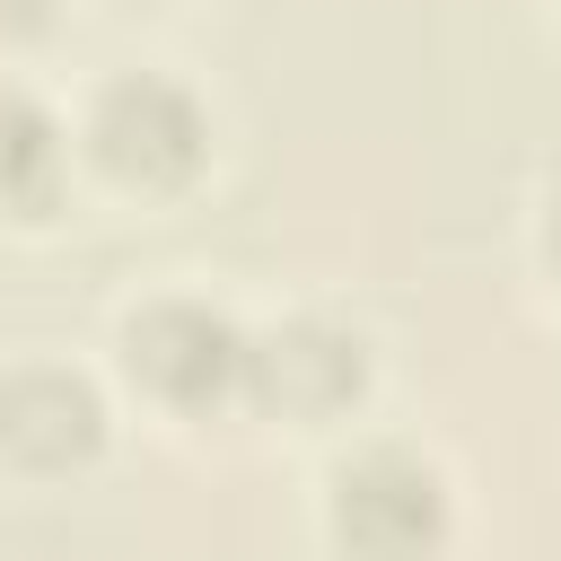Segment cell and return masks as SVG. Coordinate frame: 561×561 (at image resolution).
<instances>
[{"mask_svg": "<svg viewBox=\"0 0 561 561\" xmlns=\"http://www.w3.org/2000/svg\"><path fill=\"white\" fill-rule=\"evenodd\" d=\"M123 359H131V377H140L158 403L210 412V403H228V394L245 386L254 342H245L210 298H149V307L123 324Z\"/></svg>", "mask_w": 561, "mask_h": 561, "instance_id": "cell-2", "label": "cell"}, {"mask_svg": "<svg viewBox=\"0 0 561 561\" xmlns=\"http://www.w3.org/2000/svg\"><path fill=\"white\" fill-rule=\"evenodd\" d=\"M0 447H9L18 465H35V473L88 465V456L105 447V403H96V386H88L79 368H53V359L0 377Z\"/></svg>", "mask_w": 561, "mask_h": 561, "instance_id": "cell-4", "label": "cell"}, {"mask_svg": "<svg viewBox=\"0 0 561 561\" xmlns=\"http://www.w3.org/2000/svg\"><path fill=\"white\" fill-rule=\"evenodd\" d=\"M333 535L351 561H430L447 543V482L412 447H359L333 473Z\"/></svg>", "mask_w": 561, "mask_h": 561, "instance_id": "cell-1", "label": "cell"}, {"mask_svg": "<svg viewBox=\"0 0 561 561\" xmlns=\"http://www.w3.org/2000/svg\"><path fill=\"white\" fill-rule=\"evenodd\" d=\"M26 26H44V0H0V35H26Z\"/></svg>", "mask_w": 561, "mask_h": 561, "instance_id": "cell-7", "label": "cell"}, {"mask_svg": "<svg viewBox=\"0 0 561 561\" xmlns=\"http://www.w3.org/2000/svg\"><path fill=\"white\" fill-rule=\"evenodd\" d=\"M202 140H210V123H202V105H193L184 79L123 70V79L96 88L88 149H96L105 175H123V184H184L202 167Z\"/></svg>", "mask_w": 561, "mask_h": 561, "instance_id": "cell-3", "label": "cell"}, {"mask_svg": "<svg viewBox=\"0 0 561 561\" xmlns=\"http://www.w3.org/2000/svg\"><path fill=\"white\" fill-rule=\"evenodd\" d=\"M61 167H70L61 123L26 88H0V210H53Z\"/></svg>", "mask_w": 561, "mask_h": 561, "instance_id": "cell-6", "label": "cell"}, {"mask_svg": "<svg viewBox=\"0 0 561 561\" xmlns=\"http://www.w3.org/2000/svg\"><path fill=\"white\" fill-rule=\"evenodd\" d=\"M552 263H561V219H552Z\"/></svg>", "mask_w": 561, "mask_h": 561, "instance_id": "cell-8", "label": "cell"}, {"mask_svg": "<svg viewBox=\"0 0 561 561\" xmlns=\"http://www.w3.org/2000/svg\"><path fill=\"white\" fill-rule=\"evenodd\" d=\"M359 377H368V342H359L351 324H324V316H298V324L263 333L254 359H245V386H254L263 403L298 412V421L342 412V403L359 394Z\"/></svg>", "mask_w": 561, "mask_h": 561, "instance_id": "cell-5", "label": "cell"}]
</instances>
